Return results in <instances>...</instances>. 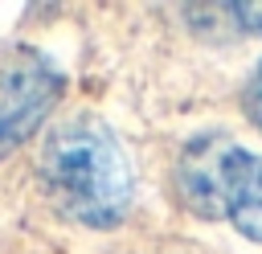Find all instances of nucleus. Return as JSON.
<instances>
[{
    "mask_svg": "<svg viewBox=\"0 0 262 254\" xmlns=\"http://www.w3.org/2000/svg\"><path fill=\"white\" fill-rule=\"evenodd\" d=\"M49 201L90 229H115L135 197V176L119 135L98 115L61 119L37 160Z\"/></svg>",
    "mask_w": 262,
    "mask_h": 254,
    "instance_id": "nucleus-1",
    "label": "nucleus"
},
{
    "mask_svg": "<svg viewBox=\"0 0 262 254\" xmlns=\"http://www.w3.org/2000/svg\"><path fill=\"white\" fill-rule=\"evenodd\" d=\"M176 197L205 221H229L250 242H262V156L221 131L196 135L176 160Z\"/></svg>",
    "mask_w": 262,
    "mask_h": 254,
    "instance_id": "nucleus-2",
    "label": "nucleus"
},
{
    "mask_svg": "<svg viewBox=\"0 0 262 254\" xmlns=\"http://www.w3.org/2000/svg\"><path fill=\"white\" fill-rule=\"evenodd\" d=\"M61 74L37 49H12L0 61V156L20 147L57 107Z\"/></svg>",
    "mask_w": 262,
    "mask_h": 254,
    "instance_id": "nucleus-3",
    "label": "nucleus"
},
{
    "mask_svg": "<svg viewBox=\"0 0 262 254\" xmlns=\"http://www.w3.org/2000/svg\"><path fill=\"white\" fill-rule=\"evenodd\" d=\"M242 107H246L250 123L262 131V61L250 70V82H246V90H242Z\"/></svg>",
    "mask_w": 262,
    "mask_h": 254,
    "instance_id": "nucleus-4",
    "label": "nucleus"
},
{
    "mask_svg": "<svg viewBox=\"0 0 262 254\" xmlns=\"http://www.w3.org/2000/svg\"><path fill=\"white\" fill-rule=\"evenodd\" d=\"M225 16H233L237 29H246V33H262V4L233 0V4H225Z\"/></svg>",
    "mask_w": 262,
    "mask_h": 254,
    "instance_id": "nucleus-5",
    "label": "nucleus"
}]
</instances>
